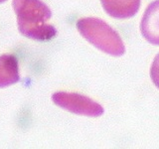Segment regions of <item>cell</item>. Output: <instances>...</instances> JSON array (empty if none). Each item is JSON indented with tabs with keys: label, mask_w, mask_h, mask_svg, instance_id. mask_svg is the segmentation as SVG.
I'll return each mask as SVG.
<instances>
[{
	"label": "cell",
	"mask_w": 159,
	"mask_h": 149,
	"mask_svg": "<svg viewBox=\"0 0 159 149\" xmlns=\"http://www.w3.org/2000/svg\"><path fill=\"white\" fill-rule=\"evenodd\" d=\"M12 6L17 16L19 32L23 36L49 41L57 35L55 27L46 23L52 11L42 0H13Z\"/></svg>",
	"instance_id": "cell-1"
},
{
	"label": "cell",
	"mask_w": 159,
	"mask_h": 149,
	"mask_svg": "<svg viewBox=\"0 0 159 149\" xmlns=\"http://www.w3.org/2000/svg\"><path fill=\"white\" fill-rule=\"evenodd\" d=\"M77 28L84 39L104 53L118 57L125 52V46L118 33L101 19L82 18L77 22Z\"/></svg>",
	"instance_id": "cell-2"
},
{
	"label": "cell",
	"mask_w": 159,
	"mask_h": 149,
	"mask_svg": "<svg viewBox=\"0 0 159 149\" xmlns=\"http://www.w3.org/2000/svg\"><path fill=\"white\" fill-rule=\"evenodd\" d=\"M52 99L54 103L60 107L80 115L97 117L102 115L104 111L99 103L77 93H55L52 96Z\"/></svg>",
	"instance_id": "cell-3"
},
{
	"label": "cell",
	"mask_w": 159,
	"mask_h": 149,
	"mask_svg": "<svg viewBox=\"0 0 159 149\" xmlns=\"http://www.w3.org/2000/svg\"><path fill=\"white\" fill-rule=\"evenodd\" d=\"M142 36L153 45H159V0L146 8L140 23Z\"/></svg>",
	"instance_id": "cell-4"
},
{
	"label": "cell",
	"mask_w": 159,
	"mask_h": 149,
	"mask_svg": "<svg viewBox=\"0 0 159 149\" xmlns=\"http://www.w3.org/2000/svg\"><path fill=\"white\" fill-rule=\"evenodd\" d=\"M141 0H101L102 5L109 16L117 19H127L134 16Z\"/></svg>",
	"instance_id": "cell-5"
},
{
	"label": "cell",
	"mask_w": 159,
	"mask_h": 149,
	"mask_svg": "<svg viewBox=\"0 0 159 149\" xmlns=\"http://www.w3.org/2000/svg\"><path fill=\"white\" fill-rule=\"evenodd\" d=\"M17 58L13 55L0 56V88H6L19 82Z\"/></svg>",
	"instance_id": "cell-6"
},
{
	"label": "cell",
	"mask_w": 159,
	"mask_h": 149,
	"mask_svg": "<svg viewBox=\"0 0 159 149\" xmlns=\"http://www.w3.org/2000/svg\"><path fill=\"white\" fill-rule=\"evenodd\" d=\"M150 77L153 84L159 88V54L156 55L150 69Z\"/></svg>",
	"instance_id": "cell-7"
},
{
	"label": "cell",
	"mask_w": 159,
	"mask_h": 149,
	"mask_svg": "<svg viewBox=\"0 0 159 149\" xmlns=\"http://www.w3.org/2000/svg\"><path fill=\"white\" fill-rule=\"evenodd\" d=\"M5 1H7V0H0V3H3V2H5Z\"/></svg>",
	"instance_id": "cell-8"
}]
</instances>
